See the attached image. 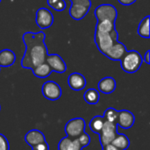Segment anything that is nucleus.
<instances>
[{
    "label": "nucleus",
    "instance_id": "obj_9",
    "mask_svg": "<svg viewBox=\"0 0 150 150\" xmlns=\"http://www.w3.org/2000/svg\"><path fill=\"white\" fill-rule=\"evenodd\" d=\"M35 22L40 29H47L54 23V16L47 8H40L36 11Z\"/></svg>",
    "mask_w": 150,
    "mask_h": 150
},
{
    "label": "nucleus",
    "instance_id": "obj_1",
    "mask_svg": "<svg viewBox=\"0 0 150 150\" xmlns=\"http://www.w3.org/2000/svg\"><path fill=\"white\" fill-rule=\"evenodd\" d=\"M46 34L44 32H26L23 34L22 40L25 45V52L21 60V66L24 69H33L38 65L44 63L47 54V47L45 43Z\"/></svg>",
    "mask_w": 150,
    "mask_h": 150
},
{
    "label": "nucleus",
    "instance_id": "obj_10",
    "mask_svg": "<svg viewBox=\"0 0 150 150\" xmlns=\"http://www.w3.org/2000/svg\"><path fill=\"white\" fill-rule=\"evenodd\" d=\"M46 63L50 67L52 71L57 72V73H64L67 70V65L64 62V60L57 54H47L46 57Z\"/></svg>",
    "mask_w": 150,
    "mask_h": 150
},
{
    "label": "nucleus",
    "instance_id": "obj_23",
    "mask_svg": "<svg viewBox=\"0 0 150 150\" xmlns=\"http://www.w3.org/2000/svg\"><path fill=\"white\" fill-rule=\"evenodd\" d=\"M115 28H116L115 22L104 20V21H99L97 23L95 31L101 32V33H110L111 31H112Z\"/></svg>",
    "mask_w": 150,
    "mask_h": 150
},
{
    "label": "nucleus",
    "instance_id": "obj_7",
    "mask_svg": "<svg viewBox=\"0 0 150 150\" xmlns=\"http://www.w3.org/2000/svg\"><path fill=\"white\" fill-rule=\"evenodd\" d=\"M85 130V120L82 118H75L68 121L65 126V133L68 137L75 139L80 136Z\"/></svg>",
    "mask_w": 150,
    "mask_h": 150
},
{
    "label": "nucleus",
    "instance_id": "obj_30",
    "mask_svg": "<svg viewBox=\"0 0 150 150\" xmlns=\"http://www.w3.org/2000/svg\"><path fill=\"white\" fill-rule=\"evenodd\" d=\"M147 64H150V51L149 50H148L147 52H146V54H145V55H144V57H143V59H142Z\"/></svg>",
    "mask_w": 150,
    "mask_h": 150
},
{
    "label": "nucleus",
    "instance_id": "obj_16",
    "mask_svg": "<svg viewBox=\"0 0 150 150\" xmlns=\"http://www.w3.org/2000/svg\"><path fill=\"white\" fill-rule=\"evenodd\" d=\"M83 148L77 138L72 139L69 137L62 138L58 143V150H82Z\"/></svg>",
    "mask_w": 150,
    "mask_h": 150
},
{
    "label": "nucleus",
    "instance_id": "obj_21",
    "mask_svg": "<svg viewBox=\"0 0 150 150\" xmlns=\"http://www.w3.org/2000/svg\"><path fill=\"white\" fill-rule=\"evenodd\" d=\"M83 98L89 105H97L99 101L100 95L96 89H89L84 92Z\"/></svg>",
    "mask_w": 150,
    "mask_h": 150
},
{
    "label": "nucleus",
    "instance_id": "obj_15",
    "mask_svg": "<svg viewBox=\"0 0 150 150\" xmlns=\"http://www.w3.org/2000/svg\"><path fill=\"white\" fill-rule=\"evenodd\" d=\"M116 81L112 76H106L101 79L98 82V88L99 91H101L104 94H111L116 89Z\"/></svg>",
    "mask_w": 150,
    "mask_h": 150
},
{
    "label": "nucleus",
    "instance_id": "obj_13",
    "mask_svg": "<svg viewBox=\"0 0 150 150\" xmlns=\"http://www.w3.org/2000/svg\"><path fill=\"white\" fill-rule=\"evenodd\" d=\"M68 83L71 90L79 91L85 88L86 86V79L85 77L77 72L71 73L68 77Z\"/></svg>",
    "mask_w": 150,
    "mask_h": 150
},
{
    "label": "nucleus",
    "instance_id": "obj_32",
    "mask_svg": "<svg viewBox=\"0 0 150 150\" xmlns=\"http://www.w3.org/2000/svg\"><path fill=\"white\" fill-rule=\"evenodd\" d=\"M0 110H1V105H0Z\"/></svg>",
    "mask_w": 150,
    "mask_h": 150
},
{
    "label": "nucleus",
    "instance_id": "obj_34",
    "mask_svg": "<svg viewBox=\"0 0 150 150\" xmlns=\"http://www.w3.org/2000/svg\"><path fill=\"white\" fill-rule=\"evenodd\" d=\"M0 3H1V0H0Z\"/></svg>",
    "mask_w": 150,
    "mask_h": 150
},
{
    "label": "nucleus",
    "instance_id": "obj_17",
    "mask_svg": "<svg viewBox=\"0 0 150 150\" xmlns=\"http://www.w3.org/2000/svg\"><path fill=\"white\" fill-rule=\"evenodd\" d=\"M16 60L15 53L11 49H3L0 51V67L12 66Z\"/></svg>",
    "mask_w": 150,
    "mask_h": 150
},
{
    "label": "nucleus",
    "instance_id": "obj_5",
    "mask_svg": "<svg viewBox=\"0 0 150 150\" xmlns=\"http://www.w3.org/2000/svg\"><path fill=\"white\" fill-rule=\"evenodd\" d=\"M95 16L98 19V22L104 20L115 22L118 17V11L112 4H103L96 8Z\"/></svg>",
    "mask_w": 150,
    "mask_h": 150
},
{
    "label": "nucleus",
    "instance_id": "obj_4",
    "mask_svg": "<svg viewBox=\"0 0 150 150\" xmlns=\"http://www.w3.org/2000/svg\"><path fill=\"white\" fill-rule=\"evenodd\" d=\"M69 8V15L75 20L83 19L91 7V0H72Z\"/></svg>",
    "mask_w": 150,
    "mask_h": 150
},
{
    "label": "nucleus",
    "instance_id": "obj_27",
    "mask_svg": "<svg viewBox=\"0 0 150 150\" xmlns=\"http://www.w3.org/2000/svg\"><path fill=\"white\" fill-rule=\"evenodd\" d=\"M0 150H10L8 140L2 134H0Z\"/></svg>",
    "mask_w": 150,
    "mask_h": 150
},
{
    "label": "nucleus",
    "instance_id": "obj_20",
    "mask_svg": "<svg viewBox=\"0 0 150 150\" xmlns=\"http://www.w3.org/2000/svg\"><path fill=\"white\" fill-rule=\"evenodd\" d=\"M149 21L150 17L149 16H146L140 23L139 26H138V34L145 39H149Z\"/></svg>",
    "mask_w": 150,
    "mask_h": 150
},
{
    "label": "nucleus",
    "instance_id": "obj_24",
    "mask_svg": "<svg viewBox=\"0 0 150 150\" xmlns=\"http://www.w3.org/2000/svg\"><path fill=\"white\" fill-rule=\"evenodd\" d=\"M118 115H119V111L115 110L112 107L107 108L105 112H104V119L106 121L112 122V123H116L117 124V120H118Z\"/></svg>",
    "mask_w": 150,
    "mask_h": 150
},
{
    "label": "nucleus",
    "instance_id": "obj_31",
    "mask_svg": "<svg viewBox=\"0 0 150 150\" xmlns=\"http://www.w3.org/2000/svg\"><path fill=\"white\" fill-rule=\"evenodd\" d=\"M102 150H120L119 149H117L116 147H114L112 144H108L105 145L104 147H102Z\"/></svg>",
    "mask_w": 150,
    "mask_h": 150
},
{
    "label": "nucleus",
    "instance_id": "obj_6",
    "mask_svg": "<svg viewBox=\"0 0 150 150\" xmlns=\"http://www.w3.org/2000/svg\"><path fill=\"white\" fill-rule=\"evenodd\" d=\"M117 124L116 123H112L109 121L105 120V123L103 125V127L98 134L99 135V142L102 147L111 144L115 136L118 134L117 131Z\"/></svg>",
    "mask_w": 150,
    "mask_h": 150
},
{
    "label": "nucleus",
    "instance_id": "obj_28",
    "mask_svg": "<svg viewBox=\"0 0 150 150\" xmlns=\"http://www.w3.org/2000/svg\"><path fill=\"white\" fill-rule=\"evenodd\" d=\"M32 150H49V147L48 144L47 143V142H41L34 147L32 148Z\"/></svg>",
    "mask_w": 150,
    "mask_h": 150
},
{
    "label": "nucleus",
    "instance_id": "obj_19",
    "mask_svg": "<svg viewBox=\"0 0 150 150\" xmlns=\"http://www.w3.org/2000/svg\"><path fill=\"white\" fill-rule=\"evenodd\" d=\"M32 70H33V75L36 77H39V78H46V77L49 76L50 74L52 73V70H51L50 67L46 62L38 65L37 67H35Z\"/></svg>",
    "mask_w": 150,
    "mask_h": 150
},
{
    "label": "nucleus",
    "instance_id": "obj_25",
    "mask_svg": "<svg viewBox=\"0 0 150 150\" xmlns=\"http://www.w3.org/2000/svg\"><path fill=\"white\" fill-rule=\"evenodd\" d=\"M47 3L48 6L56 11H62L66 8V2L64 0H47Z\"/></svg>",
    "mask_w": 150,
    "mask_h": 150
},
{
    "label": "nucleus",
    "instance_id": "obj_8",
    "mask_svg": "<svg viewBox=\"0 0 150 150\" xmlns=\"http://www.w3.org/2000/svg\"><path fill=\"white\" fill-rule=\"evenodd\" d=\"M42 95L45 98L54 101L62 97L61 86L54 81H47L42 85Z\"/></svg>",
    "mask_w": 150,
    "mask_h": 150
},
{
    "label": "nucleus",
    "instance_id": "obj_11",
    "mask_svg": "<svg viewBox=\"0 0 150 150\" xmlns=\"http://www.w3.org/2000/svg\"><path fill=\"white\" fill-rule=\"evenodd\" d=\"M135 121L134 115L127 111V110H121L119 111L118 120H117V126L123 128V129H129L131 128Z\"/></svg>",
    "mask_w": 150,
    "mask_h": 150
},
{
    "label": "nucleus",
    "instance_id": "obj_12",
    "mask_svg": "<svg viewBox=\"0 0 150 150\" xmlns=\"http://www.w3.org/2000/svg\"><path fill=\"white\" fill-rule=\"evenodd\" d=\"M127 51V49L126 46L118 40L105 53V56H106L108 59L112 60V61H120V59L126 54Z\"/></svg>",
    "mask_w": 150,
    "mask_h": 150
},
{
    "label": "nucleus",
    "instance_id": "obj_2",
    "mask_svg": "<svg viewBox=\"0 0 150 150\" xmlns=\"http://www.w3.org/2000/svg\"><path fill=\"white\" fill-rule=\"evenodd\" d=\"M142 62V57L139 52L135 50H127L120 59V66L125 72L132 74L140 69Z\"/></svg>",
    "mask_w": 150,
    "mask_h": 150
},
{
    "label": "nucleus",
    "instance_id": "obj_18",
    "mask_svg": "<svg viewBox=\"0 0 150 150\" xmlns=\"http://www.w3.org/2000/svg\"><path fill=\"white\" fill-rule=\"evenodd\" d=\"M111 144H112L120 150H126L130 146V141L127 137V135L123 134H117Z\"/></svg>",
    "mask_w": 150,
    "mask_h": 150
},
{
    "label": "nucleus",
    "instance_id": "obj_33",
    "mask_svg": "<svg viewBox=\"0 0 150 150\" xmlns=\"http://www.w3.org/2000/svg\"><path fill=\"white\" fill-rule=\"evenodd\" d=\"M69 1H72V0H69Z\"/></svg>",
    "mask_w": 150,
    "mask_h": 150
},
{
    "label": "nucleus",
    "instance_id": "obj_22",
    "mask_svg": "<svg viewBox=\"0 0 150 150\" xmlns=\"http://www.w3.org/2000/svg\"><path fill=\"white\" fill-rule=\"evenodd\" d=\"M104 123H105V119L103 116H99V115L95 116L94 118L91 119L90 122V128L93 133L98 134L103 127Z\"/></svg>",
    "mask_w": 150,
    "mask_h": 150
},
{
    "label": "nucleus",
    "instance_id": "obj_3",
    "mask_svg": "<svg viewBox=\"0 0 150 150\" xmlns=\"http://www.w3.org/2000/svg\"><path fill=\"white\" fill-rule=\"evenodd\" d=\"M119 33L115 29L110 33H101L95 31V43L98 50L105 55L111 47L119 40Z\"/></svg>",
    "mask_w": 150,
    "mask_h": 150
},
{
    "label": "nucleus",
    "instance_id": "obj_26",
    "mask_svg": "<svg viewBox=\"0 0 150 150\" xmlns=\"http://www.w3.org/2000/svg\"><path fill=\"white\" fill-rule=\"evenodd\" d=\"M77 140L79 141V142H80V144H81V146H82L83 149L85 148V147H87V146H89L90 143H91V137L85 132H83L80 136H78L77 137Z\"/></svg>",
    "mask_w": 150,
    "mask_h": 150
},
{
    "label": "nucleus",
    "instance_id": "obj_14",
    "mask_svg": "<svg viewBox=\"0 0 150 150\" xmlns=\"http://www.w3.org/2000/svg\"><path fill=\"white\" fill-rule=\"evenodd\" d=\"M25 141L28 146L33 148L41 142H46V138L42 132L37 129H33L25 135Z\"/></svg>",
    "mask_w": 150,
    "mask_h": 150
},
{
    "label": "nucleus",
    "instance_id": "obj_29",
    "mask_svg": "<svg viewBox=\"0 0 150 150\" xmlns=\"http://www.w3.org/2000/svg\"><path fill=\"white\" fill-rule=\"evenodd\" d=\"M119 3L122 5H126V6H128V5H131L133 4H134L137 0H118Z\"/></svg>",
    "mask_w": 150,
    "mask_h": 150
}]
</instances>
